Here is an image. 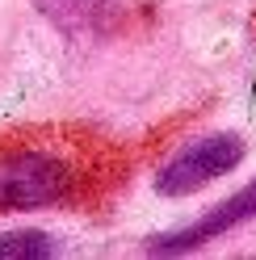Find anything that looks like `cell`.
<instances>
[{
  "instance_id": "cell-5",
  "label": "cell",
  "mask_w": 256,
  "mask_h": 260,
  "mask_svg": "<svg viewBox=\"0 0 256 260\" xmlns=\"http://www.w3.org/2000/svg\"><path fill=\"white\" fill-rule=\"evenodd\" d=\"M59 252V239L46 231H5L0 235V260H46Z\"/></svg>"
},
{
  "instance_id": "cell-2",
  "label": "cell",
  "mask_w": 256,
  "mask_h": 260,
  "mask_svg": "<svg viewBox=\"0 0 256 260\" xmlns=\"http://www.w3.org/2000/svg\"><path fill=\"white\" fill-rule=\"evenodd\" d=\"M239 159H244V139H239L235 130L202 135V139L189 143V147H181L164 168L155 172V193H164V198L198 193V189H206L210 181H218L222 172H231Z\"/></svg>"
},
{
  "instance_id": "cell-4",
  "label": "cell",
  "mask_w": 256,
  "mask_h": 260,
  "mask_svg": "<svg viewBox=\"0 0 256 260\" xmlns=\"http://www.w3.org/2000/svg\"><path fill=\"white\" fill-rule=\"evenodd\" d=\"M38 13L68 38H92L114 29L126 0H34Z\"/></svg>"
},
{
  "instance_id": "cell-1",
  "label": "cell",
  "mask_w": 256,
  "mask_h": 260,
  "mask_svg": "<svg viewBox=\"0 0 256 260\" xmlns=\"http://www.w3.org/2000/svg\"><path fill=\"white\" fill-rule=\"evenodd\" d=\"M72 193L68 159L51 151H9L0 155V214L5 210H46Z\"/></svg>"
},
{
  "instance_id": "cell-3",
  "label": "cell",
  "mask_w": 256,
  "mask_h": 260,
  "mask_svg": "<svg viewBox=\"0 0 256 260\" xmlns=\"http://www.w3.org/2000/svg\"><path fill=\"white\" fill-rule=\"evenodd\" d=\"M248 218H256V176H252L239 193H231V198H222L218 206H210L202 218H194L189 226H181V231H172V235L151 239L147 252H151V256H181V252H194V248H202V243H210V239H218V235L235 231V226L248 222Z\"/></svg>"
}]
</instances>
